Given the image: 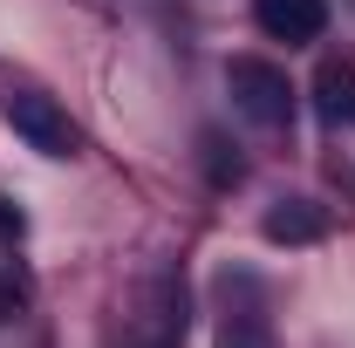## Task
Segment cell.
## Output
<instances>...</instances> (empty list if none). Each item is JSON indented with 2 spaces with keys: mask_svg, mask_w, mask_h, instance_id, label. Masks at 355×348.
<instances>
[{
  "mask_svg": "<svg viewBox=\"0 0 355 348\" xmlns=\"http://www.w3.org/2000/svg\"><path fill=\"white\" fill-rule=\"evenodd\" d=\"M253 21H260L266 42H321V28H328V0H253Z\"/></svg>",
  "mask_w": 355,
  "mask_h": 348,
  "instance_id": "cell-3",
  "label": "cell"
},
{
  "mask_svg": "<svg viewBox=\"0 0 355 348\" xmlns=\"http://www.w3.org/2000/svg\"><path fill=\"white\" fill-rule=\"evenodd\" d=\"M14 314H28V273L0 266V321H14Z\"/></svg>",
  "mask_w": 355,
  "mask_h": 348,
  "instance_id": "cell-8",
  "label": "cell"
},
{
  "mask_svg": "<svg viewBox=\"0 0 355 348\" xmlns=\"http://www.w3.org/2000/svg\"><path fill=\"white\" fill-rule=\"evenodd\" d=\"M225 89H232V103H239L253 123H266V130H280V123L294 116V82H287V69H273L260 55H232V62H225Z\"/></svg>",
  "mask_w": 355,
  "mask_h": 348,
  "instance_id": "cell-2",
  "label": "cell"
},
{
  "mask_svg": "<svg viewBox=\"0 0 355 348\" xmlns=\"http://www.w3.org/2000/svg\"><path fill=\"white\" fill-rule=\"evenodd\" d=\"M21 232H28V212L14 198H0V246H21Z\"/></svg>",
  "mask_w": 355,
  "mask_h": 348,
  "instance_id": "cell-10",
  "label": "cell"
},
{
  "mask_svg": "<svg viewBox=\"0 0 355 348\" xmlns=\"http://www.w3.org/2000/svg\"><path fill=\"white\" fill-rule=\"evenodd\" d=\"M219 348H273V335H266L253 314H225V328H219Z\"/></svg>",
  "mask_w": 355,
  "mask_h": 348,
  "instance_id": "cell-7",
  "label": "cell"
},
{
  "mask_svg": "<svg viewBox=\"0 0 355 348\" xmlns=\"http://www.w3.org/2000/svg\"><path fill=\"white\" fill-rule=\"evenodd\" d=\"M314 110L321 123H355V62H321L314 69Z\"/></svg>",
  "mask_w": 355,
  "mask_h": 348,
  "instance_id": "cell-6",
  "label": "cell"
},
{
  "mask_svg": "<svg viewBox=\"0 0 355 348\" xmlns=\"http://www.w3.org/2000/svg\"><path fill=\"white\" fill-rule=\"evenodd\" d=\"M178 342H184V287L164 273V280H150V307L137 321L130 348H178Z\"/></svg>",
  "mask_w": 355,
  "mask_h": 348,
  "instance_id": "cell-4",
  "label": "cell"
},
{
  "mask_svg": "<svg viewBox=\"0 0 355 348\" xmlns=\"http://www.w3.org/2000/svg\"><path fill=\"white\" fill-rule=\"evenodd\" d=\"M7 130L21 137L28 150H42V157H76L83 150V130L69 123V110L55 103V96H42V89H7Z\"/></svg>",
  "mask_w": 355,
  "mask_h": 348,
  "instance_id": "cell-1",
  "label": "cell"
},
{
  "mask_svg": "<svg viewBox=\"0 0 355 348\" xmlns=\"http://www.w3.org/2000/svg\"><path fill=\"white\" fill-rule=\"evenodd\" d=\"M260 232L273 246H314V239H328V212H321L314 198H280V205L260 218Z\"/></svg>",
  "mask_w": 355,
  "mask_h": 348,
  "instance_id": "cell-5",
  "label": "cell"
},
{
  "mask_svg": "<svg viewBox=\"0 0 355 348\" xmlns=\"http://www.w3.org/2000/svg\"><path fill=\"white\" fill-rule=\"evenodd\" d=\"M205 150H212V157H205V164H212V184H239V177H246V164H239V157H225L219 137H205Z\"/></svg>",
  "mask_w": 355,
  "mask_h": 348,
  "instance_id": "cell-9",
  "label": "cell"
}]
</instances>
